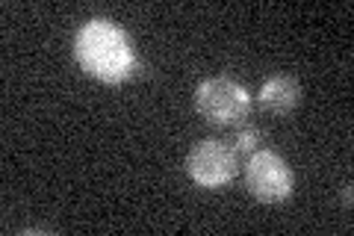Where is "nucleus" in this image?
<instances>
[{"instance_id":"1","label":"nucleus","mask_w":354,"mask_h":236,"mask_svg":"<svg viewBox=\"0 0 354 236\" xmlns=\"http://www.w3.org/2000/svg\"><path fill=\"white\" fill-rule=\"evenodd\" d=\"M77 60L101 80H127L136 69L133 42L113 21H88L77 36Z\"/></svg>"},{"instance_id":"2","label":"nucleus","mask_w":354,"mask_h":236,"mask_svg":"<svg viewBox=\"0 0 354 236\" xmlns=\"http://www.w3.org/2000/svg\"><path fill=\"white\" fill-rule=\"evenodd\" d=\"M195 107L216 127H239L245 125L251 112V98L245 86H239L230 77H209L198 86L195 92Z\"/></svg>"},{"instance_id":"3","label":"nucleus","mask_w":354,"mask_h":236,"mask_svg":"<svg viewBox=\"0 0 354 236\" xmlns=\"http://www.w3.org/2000/svg\"><path fill=\"white\" fill-rule=\"evenodd\" d=\"M239 168V154L234 145L225 139H201L192 145L189 156H186V172L198 186L216 189L234 181Z\"/></svg>"},{"instance_id":"4","label":"nucleus","mask_w":354,"mask_h":236,"mask_svg":"<svg viewBox=\"0 0 354 236\" xmlns=\"http://www.w3.org/2000/svg\"><path fill=\"white\" fill-rule=\"evenodd\" d=\"M245 186L257 201L278 204L292 192V172L274 151H254L245 165Z\"/></svg>"},{"instance_id":"5","label":"nucleus","mask_w":354,"mask_h":236,"mask_svg":"<svg viewBox=\"0 0 354 236\" xmlns=\"http://www.w3.org/2000/svg\"><path fill=\"white\" fill-rule=\"evenodd\" d=\"M257 104L263 112H269V116H290V112L301 104V86L292 77H272V80H266L260 95H257Z\"/></svg>"},{"instance_id":"6","label":"nucleus","mask_w":354,"mask_h":236,"mask_svg":"<svg viewBox=\"0 0 354 236\" xmlns=\"http://www.w3.org/2000/svg\"><path fill=\"white\" fill-rule=\"evenodd\" d=\"M230 145H234V151L239 156H248L257 151V142H260V130L257 127H251V125H239L236 133H234V139H227Z\"/></svg>"}]
</instances>
